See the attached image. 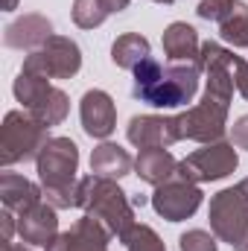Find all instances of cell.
<instances>
[{
    "label": "cell",
    "instance_id": "cell-1",
    "mask_svg": "<svg viewBox=\"0 0 248 251\" xmlns=\"http://www.w3.org/2000/svg\"><path fill=\"white\" fill-rule=\"evenodd\" d=\"M134 100L152 105V108H181L187 102H193L196 91H198V76H201V64L198 62H173L170 67L158 62V59H146L134 70Z\"/></svg>",
    "mask_w": 248,
    "mask_h": 251
},
{
    "label": "cell",
    "instance_id": "cell-2",
    "mask_svg": "<svg viewBox=\"0 0 248 251\" xmlns=\"http://www.w3.org/2000/svg\"><path fill=\"white\" fill-rule=\"evenodd\" d=\"M35 167H38V181H41V193H44L47 204H53L56 210L76 207L79 146L70 137H50L44 143V149L38 152Z\"/></svg>",
    "mask_w": 248,
    "mask_h": 251
},
{
    "label": "cell",
    "instance_id": "cell-3",
    "mask_svg": "<svg viewBox=\"0 0 248 251\" xmlns=\"http://www.w3.org/2000/svg\"><path fill=\"white\" fill-rule=\"evenodd\" d=\"M76 207H82L85 216H94L97 222H102L120 240L134 225V204L128 201V196L114 178H102L94 173L85 176L76 190Z\"/></svg>",
    "mask_w": 248,
    "mask_h": 251
},
{
    "label": "cell",
    "instance_id": "cell-4",
    "mask_svg": "<svg viewBox=\"0 0 248 251\" xmlns=\"http://www.w3.org/2000/svg\"><path fill=\"white\" fill-rule=\"evenodd\" d=\"M15 100L24 105V111H29L38 123H44L47 128L50 126H62L67 111H70V100L62 88L50 85V79L44 76H35V73H26L21 70L15 85Z\"/></svg>",
    "mask_w": 248,
    "mask_h": 251
},
{
    "label": "cell",
    "instance_id": "cell-5",
    "mask_svg": "<svg viewBox=\"0 0 248 251\" xmlns=\"http://www.w3.org/2000/svg\"><path fill=\"white\" fill-rule=\"evenodd\" d=\"M47 140V126L38 123L29 111H9L0 126V164L15 167L38 158Z\"/></svg>",
    "mask_w": 248,
    "mask_h": 251
},
{
    "label": "cell",
    "instance_id": "cell-6",
    "mask_svg": "<svg viewBox=\"0 0 248 251\" xmlns=\"http://www.w3.org/2000/svg\"><path fill=\"white\" fill-rule=\"evenodd\" d=\"M21 70L44 79H73L82 70V50L67 35H50L38 50H32L24 59Z\"/></svg>",
    "mask_w": 248,
    "mask_h": 251
},
{
    "label": "cell",
    "instance_id": "cell-7",
    "mask_svg": "<svg viewBox=\"0 0 248 251\" xmlns=\"http://www.w3.org/2000/svg\"><path fill=\"white\" fill-rule=\"evenodd\" d=\"M237 167H240L237 146L225 143V140H216V143H204L201 149H196L193 155H187L184 161H178L175 176L193 181V184H207V181L228 178Z\"/></svg>",
    "mask_w": 248,
    "mask_h": 251
},
{
    "label": "cell",
    "instance_id": "cell-8",
    "mask_svg": "<svg viewBox=\"0 0 248 251\" xmlns=\"http://www.w3.org/2000/svg\"><path fill=\"white\" fill-rule=\"evenodd\" d=\"M207 219H210V231L222 243H228L231 249L243 246V240L248 237V204H246V199L240 196L237 184L219 190L210 199Z\"/></svg>",
    "mask_w": 248,
    "mask_h": 251
},
{
    "label": "cell",
    "instance_id": "cell-9",
    "mask_svg": "<svg viewBox=\"0 0 248 251\" xmlns=\"http://www.w3.org/2000/svg\"><path fill=\"white\" fill-rule=\"evenodd\" d=\"M228 108L231 102L213 97L204 91L201 102H196L193 108H187L184 114H178L181 126V140H196V143H216L222 140L225 128H228Z\"/></svg>",
    "mask_w": 248,
    "mask_h": 251
},
{
    "label": "cell",
    "instance_id": "cell-10",
    "mask_svg": "<svg viewBox=\"0 0 248 251\" xmlns=\"http://www.w3.org/2000/svg\"><path fill=\"white\" fill-rule=\"evenodd\" d=\"M201 199H204V193H201L198 184L175 176V178H170V181H164V184L155 187L152 207L167 222H184V219H190L201 207Z\"/></svg>",
    "mask_w": 248,
    "mask_h": 251
},
{
    "label": "cell",
    "instance_id": "cell-11",
    "mask_svg": "<svg viewBox=\"0 0 248 251\" xmlns=\"http://www.w3.org/2000/svg\"><path fill=\"white\" fill-rule=\"evenodd\" d=\"M125 137L137 149H167V146L181 140V126H178V117L140 114V117L128 120Z\"/></svg>",
    "mask_w": 248,
    "mask_h": 251
},
{
    "label": "cell",
    "instance_id": "cell-12",
    "mask_svg": "<svg viewBox=\"0 0 248 251\" xmlns=\"http://www.w3.org/2000/svg\"><path fill=\"white\" fill-rule=\"evenodd\" d=\"M111 237L114 234L102 222H97L94 216H82V219L73 222L70 231L59 234L47 246V251H108Z\"/></svg>",
    "mask_w": 248,
    "mask_h": 251
},
{
    "label": "cell",
    "instance_id": "cell-13",
    "mask_svg": "<svg viewBox=\"0 0 248 251\" xmlns=\"http://www.w3.org/2000/svg\"><path fill=\"white\" fill-rule=\"evenodd\" d=\"M79 117H82V128L85 134L97 137V140H105L114 128H117V108H114V100L94 88V91H85L82 102H79Z\"/></svg>",
    "mask_w": 248,
    "mask_h": 251
},
{
    "label": "cell",
    "instance_id": "cell-14",
    "mask_svg": "<svg viewBox=\"0 0 248 251\" xmlns=\"http://www.w3.org/2000/svg\"><path fill=\"white\" fill-rule=\"evenodd\" d=\"M18 237H21V243H29V246H50L59 237L56 207L47 201H38L35 207L21 213L18 216Z\"/></svg>",
    "mask_w": 248,
    "mask_h": 251
},
{
    "label": "cell",
    "instance_id": "cell-15",
    "mask_svg": "<svg viewBox=\"0 0 248 251\" xmlns=\"http://www.w3.org/2000/svg\"><path fill=\"white\" fill-rule=\"evenodd\" d=\"M53 35V24L44 15H24L18 21H12L3 32V44L12 50H38L47 38Z\"/></svg>",
    "mask_w": 248,
    "mask_h": 251
},
{
    "label": "cell",
    "instance_id": "cell-16",
    "mask_svg": "<svg viewBox=\"0 0 248 251\" xmlns=\"http://www.w3.org/2000/svg\"><path fill=\"white\" fill-rule=\"evenodd\" d=\"M161 44H164V53L170 62H198L201 64V41H198V32L184 24V21H175L164 29L161 35Z\"/></svg>",
    "mask_w": 248,
    "mask_h": 251
},
{
    "label": "cell",
    "instance_id": "cell-17",
    "mask_svg": "<svg viewBox=\"0 0 248 251\" xmlns=\"http://www.w3.org/2000/svg\"><path fill=\"white\" fill-rule=\"evenodd\" d=\"M41 190L35 187L29 178L18 176V173H3L0 176V201H3V210H12V213H26L29 207H35L41 201Z\"/></svg>",
    "mask_w": 248,
    "mask_h": 251
},
{
    "label": "cell",
    "instance_id": "cell-18",
    "mask_svg": "<svg viewBox=\"0 0 248 251\" xmlns=\"http://www.w3.org/2000/svg\"><path fill=\"white\" fill-rule=\"evenodd\" d=\"M178 161L170 155V149H140V155L134 158V173L140 176V181L158 187L170 178H175Z\"/></svg>",
    "mask_w": 248,
    "mask_h": 251
},
{
    "label": "cell",
    "instance_id": "cell-19",
    "mask_svg": "<svg viewBox=\"0 0 248 251\" xmlns=\"http://www.w3.org/2000/svg\"><path fill=\"white\" fill-rule=\"evenodd\" d=\"M134 170V158L125 152L123 146L117 143H99L94 152H91V173L94 176H102V178H114L120 181L123 176H128Z\"/></svg>",
    "mask_w": 248,
    "mask_h": 251
},
{
    "label": "cell",
    "instance_id": "cell-20",
    "mask_svg": "<svg viewBox=\"0 0 248 251\" xmlns=\"http://www.w3.org/2000/svg\"><path fill=\"white\" fill-rule=\"evenodd\" d=\"M146 59H149V41L140 32H125L111 44V62L123 70H134Z\"/></svg>",
    "mask_w": 248,
    "mask_h": 251
},
{
    "label": "cell",
    "instance_id": "cell-21",
    "mask_svg": "<svg viewBox=\"0 0 248 251\" xmlns=\"http://www.w3.org/2000/svg\"><path fill=\"white\" fill-rule=\"evenodd\" d=\"M219 35L234 47H248V3L237 0L231 15L219 24Z\"/></svg>",
    "mask_w": 248,
    "mask_h": 251
},
{
    "label": "cell",
    "instance_id": "cell-22",
    "mask_svg": "<svg viewBox=\"0 0 248 251\" xmlns=\"http://www.w3.org/2000/svg\"><path fill=\"white\" fill-rule=\"evenodd\" d=\"M108 9L102 0H73V24L82 29H94L99 24H105Z\"/></svg>",
    "mask_w": 248,
    "mask_h": 251
},
{
    "label": "cell",
    "instance_id": "cell-23",
    "mask_svg": "<svg viewBox=\"0 0 248 251\" xmlns=\"http://www.w3.org/2000/svg\"><path fill=\"white\" fill-rule=\"evenodd\" d=\"M123 246H125V251H167L164 249V240L149 225H137V222L125 231Z\"/></svg>",
    "mask_w": 248,
    "mask_h": 251
},
{
    "label": "cell",
    "instance_id": "cell-24",
    "mask_svg": "<svg viewBox=\"0 0 248 251\" xmlns=\"http://www.w3.org/2000/svg\"><path fill=\"white\" fill-rule=\"evenodd\" d=\"M178 249L181 251H219V246H216V234L193 228V231L178 237Z\"/></svg>",
    "mask_w": 248,
    "mask_h": 251
},
{
    "label": "cell",
    "instance_id": "cell-25",
    "mask_svg": "<svg viewBox=\"0 0 248 251\" xmlns=\"http://www.w3.org/2000/svg\"><path fill=\"white\" fill-rule=\"evenodd\" d=\"M234 6H237V0H201V3L196 6V15L204 18V21H216V24H222V21L231 15Z\"/></svg>",
    "mask_w": 248,
    "mask_h": 251
},
{
    "label": "cell",
    "instance_id": "cell-26",
    "mask_svg": "<svg viewBox=\"0 0 248 251\" xmlns=\"http://www.w3.org/2000/svg\"><path fill=\"white\" fill-rule=\"evenodd\" d=\"M231 143L237 149H246L248 152V114H243L237 123L231 126Z\"/></svg>",
    "mask_w": 248,
    "mask_h": 251
},
{
    "label": "cell",
    "instance_id": "cell-27",
    "mask_svg": "<svg viewBox=\"0 0 248 251\" xmlns=\"http://www.w3.org/2000/svg\"><path fill=\"white\" fill-rule=\"evenodd\" d=\"M102 3H105L108 15H117V12H123V9H128V0H102Z\"/></svg>",
    "mask_w": 248,
    "mask_h": 251
},
{
    "label": "cell",
    "instance_id": "cell-28",
    "mask_svg": "<svg viewBox=\"0 0 248 251\" xmlns=\"http://www.w3.org/2000/svg\"><path fill=\"white\" fill-rule=\"evenodd\" d=\"M0 251H32V249L18 246V243H12V240H0Z\"/></svg>",
    "mask_w": 248,
    "mask_h": 251
},
{
    "label": "cell",
    "instance_id": "cell-29",
    "mask_svg": "<svg viewBox=\"0 0 248 251\" xmlns=\"http://www.w3.org/2000/svg\"><path fill=\"white\" fill-rule=\"evenodd\" d=\"M237 190H240V196L246 199V204H248V178H243V181L237 184Z\"/></svg>",
    "mask_w": 248,
    "mask_h": 251
},
{
    "label": "cell",
    "instance_id": "cell-30",
    "mask_svg": "<svg viewBox=\"0 0 248 251\" xmlns=\"http://www.w3.org/2000/svg\"><path fill=\"white\" fill-rule=\"evenodd\" d=\"M131 204H134V207H143V204H146V199H143V196H134V199H131Z\"/></svg>",
    "mask_w": 248,
    "mask_h": 251
},
{
    "label": "cell",
    "instance_id": "cell-31",
    "mask_svg": "<svg viewBox=\"0 0 248 251\" xmlns=\"http://www.w3.org/2000/svg\"><path fill=\"white\" fill-rule=\"evenodd\" d=\"M6 9L12 12V9H18V0H6Z\"/></svg>",
    "mask_w": 248,
    "mask_h": 251
},
{
    "label": "cell",
    "instance_id": "cell-32",
    "mask_svg": "<svg viewBox=\"0 0 248 251\" xmlns=\"http://www.w3.org/2000/svg\"><path fill=\"white\" fill-rule=\"evenodd\" d=\"M234 251H248V237H246V240H243V246H237V249H234Z\"/></svg>",
    "mask_w": 248,
    "mask_h": 251
},
{
    "label": "cell",
    "instance_id": "cell-33",
    "mask_svg": "<svg viewBox=\"0 0 248 251\" xmlns=\"http://www.w3.org/2000/svg\"><path fill=\"white\" fill-rule=\"evenodd\" d=\"M155 3H161V6H173L175 0H155Z\"/></svg>",
    "mask_w": 248,
    "mask_h": 251
}]
</instances>
